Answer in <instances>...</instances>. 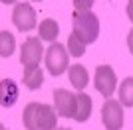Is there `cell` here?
<instances>
[{"label": "cell", "mask_w": 133, "mask_h": 130, "mask_svg": "<svg viewBox=\"0 0 133 130\" xmlns=\"http://www.w3.org/2000/svg\"><path fill=\"white\" fill-rule=\"evenodd\" d=\"M127 47H129V51L133 53V28H131V32L127 34Z\"/></svg>", "instance_id": "obj_19"}, {"label": "cell", "mask_w": 133, "mask_h": 130, "mask_svg": "<svg viewBox=\"0 0 133 130\" xmlns=\"http://www.w3.org/2000/svg\"><path fill=\"white\" fill-rule=\"evenodd\" d=\"M44 83V73L40 67H32V69H24V85L30 89V91H36L40 89Z\"/></svg>", "instance_id": "obj_13"}, {"label": "cell", "mask_w": 133, "mask_h": 130, "mask_svg": "<svg viewBox=\"0 0 133 130\" xmlns=\"http://www.w3.org/2000/svg\"><path fill=\"white\" fill-rule=\"evenodd\" d=\"M16 0H2V4H14Z\"/></svg>", "instance_id": "obj_21"}, {"label": "cell", "mask_w": 133, "mask_h": 130, "mask_svg": "<svg viewBox=\"0 0 133 130\" xmlns=\"http://www.w3.org/2000/svg\"><path fill=\"white\" fill-rule=\"evenodd\" d=\"M119 103L123 107H133V77L123 79L119 85Z\"/></svg>", "instance_id": "obj_15"}, {"label": "cell", "mask_w": 133, "mask_h": 130, "mask_svg": "<svg viewBox=\"0 0 133 130\" xmlns=\"http://www.w3.org/2000/svg\"><path fill=\"white\" fill-rule=\"evenodd\" d=\"M42 55H44V47H42L40 38H34V36L26 38V42L22 43V49H20V63L24 65V69L38 67Z\"/></svg>", "instance_id": "obj_4"}, {"label": "cell", "mask_w": 133, "mask_h": 130, "mask_svg": "<svg viewBox=\"0 0 133 130\" xmlns=\"http://www.w3.org/2000/svg\"><path fill=\"white\" fill-rule=\"evenodd\" d=\"M95 0H74V8L78 12H88L91 6H94Z\"/></svg>", "instance_id": "obj_18"}, {"label": "cell", "mask_w": 133, "mask_h": 130, "mask_svg": "<svg viewBox=\"0 0 133 130\" xmlns=\"http://www.w3.org/2000/svg\"><path fill=\"white\" fill-rule=\"evenodd\" d=\"M78 99V108H76V116L74 120H78V122H85V120L91 116V97L85 95L83 91H79L76 95Z\"/></svg>", "instance_id": "obj_11"}, {"label": "cell", "mask_w": 133, "mask_h": 130, "mask_svg": "<svg viewBox=\"0 0 133 130\" xmlns=\"http://www.w3.org/2000/svg\"><path fill=\"white\" fill-rule=\"evenodd\" d=\"M94 85L95 89L103 95V97L109 99L117 89V77H115V71L111 69L109 65H99L95 69V75H94Z\"/></svg>", "instance_id": "obj_5"}, {"label": "cell", "mask_w": 133, "mask_h": 130, "mask_svg": "<svg viewBox=\"0 0 133 130\" xmlns=\"http://www.w3.org/2000/svg\"><path fill=\"white\" fill-rule=\"evenodd\" d=\"M58 130H70V128H58Z\"/></svg>", "instance_id": "obj_22"}, {"label": "cell", "mask_w": 133, "mask_h": 130, "mask_svg": "<svg viewBox=\"0 0 133 130\" xmlns=\"http://www.w3.org/2000/svg\"><path fill=\"white\" fill-rule=\"evenodd\" d=\"M34 2H40V0H34Z\"/></svg>", "instance_id": "obj_23"}, {"label": "cell", "mask_w": 133, "mask_h": 130, "mask_svg": "<svg viewBox=\"0 0 133 130\" xmlns=\"http://www.w3.org/2000/svg\"><path fill=\"white\" fill-rule=\"evenodd\" d=\"M72 24H74V34L82 39L85 45L94 43L99 36V18L95 16L91 10L88 12H74L72 16Z\"/></svg>", "instance_id": "obj_1"}, {"label": "cell", "mask_w": 133, "mask_h": 130, "mask_svg": "<svg viewBox=\"0 0 133 130\" xmlns=\"http://www.w3.org/2000/svg\"><path fill=\"white\" fill-rule=\"evenodd\" d=\"M12 22L20 32H30L36 28V10L28 2H18L12 12Z\"/></svg>", "instance_id": "obj_6"}, {"label": "cell", "mask_w": 133, "mask_h": 130, "mask_svg": "<svg viewBox=\"0 0 133 130\" xmlns=\"http://www.w3.org/2000/svg\"><path fill=\"white\" fill-rule=\"evenodd\" d=\"M101 122L105 130H121L123 128V104L115 99H107L101 107Z\"/></svg>", "instance_id": "obj_3"}, {"label": "cell", "mask_w": 133, "mask_h": 130, "mask_svg": "<svg viewBox=\"0 0 133 130\" xmlns=\"http://www.w3.org/2000/svg\"><path fill=\"white\" fill-rule=\"evenodd\" d=\"M18 85L12 79H2L0 83V107L2 108H10L12 104L18 101Z\"/></svg>", "instance_id": "obj_9"}, {"label": "cell", "mask_w": 133, "mask_h": 130, "mask_svg": "<svg viewBox=\"0 0 133 130\" xmlns=\"http://www.w3.org/2000/svg\"><path fill=\"white\" fill-rule=\"evenodd\" d=\"M68 53L70 51H66V47L58 42H54L50 47L46 49V67L50 71V75L60 77L64 71L70 69V65H68Z\"/></svg>", "instance_id": "obj_2"}, {"label": "cell", "mask_w": 133, "mask_h": 130, "mask_svg": "<svg viewBox=\"0 0 133 130\" xmlns=\"http://www.w3.org/2000/svg\"><path fill=\"white\" fill-rule=\"evenodd\" d=\"M68 51H70L72 57H82V55L85 53V43H83L74 32L70 34V38H68Z\"/></svg>", "instance_id": "obj_17"}, {"label": "cell", "mask_w": 133, "mask_h": 130, "mask_svg": "<svg viewBox=\"0 0 133 130\" xmlns=\"http://www.w3.org/2000/svg\"><path fill=\"white\" fill-rule=\"evenodd\" d=\"M14 47H16L14 36H12L10 32L2 30V32H0V55H2V57H10Z\"/></svg>", "instance_id": "obj_16"}, {"label": "cell", "mask_w": 133, "mask_h": 130, "mask_svg": "<svg viewBox=\"0 0 133 130\" xmlns=\"http://www.w3.org/2000/svg\"><path fill=\"white\" fill-rule=\"evenodd\" d=\"M38 34H40V39H44V42H56L58 38V34H60V26H58V22L48 18V20L40 22L38 26Z\"/></svg>", "instance_id": "obj_12"}, {"label": "cell", "mask_w": 133, "mask_h": 130, "mask_svg": "<svg viewBox=\"0 0 133 130\" xmlns=\"http://www.w3.org/2000/svg\"><path fill=\"white\" fill-rule=\"evenodd\" d=\"M22 122L26 130H38V103H28L22 114Z\"/></svg>", "instance_id": "obj_14"}, {"label": "cell", "mask_w": 133, "mask_h": 130, "mask_svg": "<svg viewBox=\"0 0 133 130\" xmlns=\"http://www.w3.org/2000/svg\"><path fill=\"white\" fill-rule=\"evenodd\" d=\"M38 130H58V114L54 107L38 103Z\"/></svg>", "instance_id": "obj_8"}, {"label": "cell", "mask_w": 133, "mask_h": 130, "mask_svg": "<svg viewBox=\"0 0 133 130\" xmlns=\"http://www.w3.org/2000/svg\"><path fill=\"white\" fill-rule=\"evenodd\" d=\"M127 18L133 22V0H129V2H127Z\"/></svg>", "instance_id": "obj_20"}, {"label": "cell", "mask_w": 133, "mask_h": 130, "mask_svg": "<svg viewBox=\"0 0 133 130\" xmlns=\"http://www.w3.org/2000/svg\"><path fill=\"white\" fill-rule=\"evenodd\" d=\"M68 77H70V83H72L78 91H83L88 87V81H89V75H88V69L83 65H72L68 69Z\"/></svg>", "instance_id": "obj_10"}, {"label": "cell", "mask_w": 133, "mask_h": 130, "mask_svg": "<svg viewBox=\"0 0 133 130\" xmlns=\"http://www.w3.org/2000/svg\"><path fill=\"white\" fill-rule=\"evenodd\" d=\"M54 104L56 112L64 116V118H74L76 116V108H78V99L66 89H56L54 91Z\"/></svg>", "instance_id": "obj_7"}]
</instances>
